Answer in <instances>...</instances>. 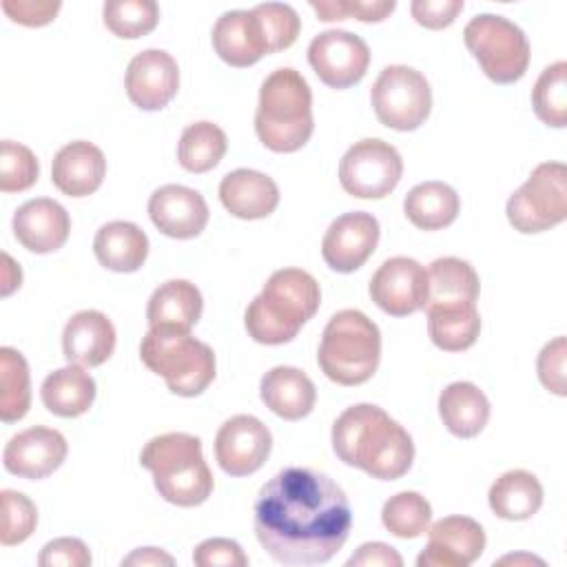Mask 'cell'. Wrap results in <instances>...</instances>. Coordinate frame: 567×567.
Returning <instances> with one entry per match:
<instances>
[{
  "instance_id": "6da1fadb",
  "label": "cell",
  "mask_w": 567,
  "mask_h": 567,
  "mask_svg": "<svg viewBox=\"0 0 567 567\" xmlns=\"http://www.w3.org/2000/svg\"><path fill=\"white\" fill-rule=\"evenodd\" d=\"M352 509L346 492L312 467H284L255 501V536L281 565H323L348 540Z\"/></svg>"
},
{
  "instance_id": "7a4b0ae2",
  "label": "cell",
  "mask_w": 567,
  "mask_h": 567,
  "mask_svg": "<svg viewBox=\"0 0 567 567\" xmlns=\"http://www.w3.org/2000/svg\"><path fill=\"white\" fill-rule=\"evenodd\" d=\"M332 450L339 461L379 481L401 478L414 461V443L408 430L372 403L350 405L337 416Z\"/></svg>"
},
{
  "instance_id": "3957f363",
  "label": "cell",
  "mask_w": 567,
  "mask_h": 567,
  "mask_svg": "<svg viewBox=\"0 0 567 567\" xmlns=\"http://www.w3.org/2000/svg\"><path fill=\"white\" fill-rule=\"evenodd\" d=\"M321 303L317 279L301 268L275 270L261 292L246 308V330L257 343L281 346L292 341Z\"/></svg>"
},
{
  "instance_id": "277c9868",
  "label": "cell",
  "mask_w": 567,
  "mask_h": 567,
  "mask_svg": "<svg viewBox=\"0 0 567 567\" xmlns=\"http://www.w3.org/2000/svg\"><path fill=\"white\" fill-rule=\"evenodd\" d=\"M255 131L275 153H295L306 146L315 131L312 93L299 71L281 66L261 82Z\"/></svg>"
},
{
  "instance_id": "5b68a950",
  "label": "cell",
  "mask_w": 567,
  "mask_h": 567,
  "mask_svg": "<svg viewBox=\"0 0 567 567\" xmlns=\"http://www.w3.org/2000/svg\"><path fill=\"white\" fill-rule=\"evenodd\" d=\"M140 463L153 474L159 496L179 507L202 505L213 492V474L202 454V441L186 432L153 436L140 452Z\"/></svg>"
},
{
  "instance_id": "8992f818",
  "label": "cell",
  "mask_w": 567,
  "mask_h": 567,
  "mask_svg": "<svg viewBox=\"0 0 567 567\" xmlns=\"http://www.w3.org/2000/svg\"><path fill=\"white\" fill-rule=\"evenodd\" d=\"M381 332L361 310H339L323 328L317 363L339 385H361L379 368Z\"/></svg>"
},
{
  "instance_id": "52a82bcc",
  "label": "cell",
  "mask_w": 567,
  "mask_h": 567,
  "mask_svg": "<svg viewBox=\"0 0 567 567\" xmlns=\"http://www.w3.org/2000/svg\"><path fill=\"white\" fill-rule=\"evenodd\" d=\"M140 359L179 396H197L215 379V352L190 330L151 328L140 343Z\"/></svg>"
},
{
  "instance_id": "ba28073f",
  "label": "cell",
  "mask_w": 567,
  "mask_h": 567,
  "mask_svg": "<svg viewBox=\"0 0 567 567\" xmlns=\"http://www.w3.org/2000/svg\"><path fill=\"white\" fill-rule=\"evenodd\" d=\"M463 40L492 82L512 84L525 75L529 64V42L523 29L512 20L481 13L465 24Z\"/></svg>"
},
{
  "instance_id": "9c48e42d",
  "label": "cell",
  "mask_w": 567,
  "mask_h": 567,
  "mask_svg": "<svg viewBox=\"0 0 567 567\" xmlns=\"http://www.w3.org/2000/svg\"><path fill=\"white\" fill-rule=\"evenodd\" d=\"M514 230L543 233L567 217V166L563 162L538 164L527 182L514 190L505 206Z\"/></svg>"
},
{
  "instance_id": "30bf717a",
  "label": "cell",
  "mask_w": 567,
  "mask_h": 567,
  "mask_svg": "<svg viewBox=\"0 0 567 567\" xmlns=\"http://www.w3.org/2000/svg\"><path fill=\"white\" fill-rule=\"evenodd\" d=\"M377 120L394 131L419 128L432 111V89L425 75L405 64L385 66L370 91Z\"/></svg>"
},
{
  "instance_id": "8fae6325",
  "label": "cell",
  "mask_w": 567,
  "mask_h": 567,
  "mask_svg": "<svg viewBox=\"0 0 567 567\" xmlns=\"http://www.w3.org/2000/svg\"><path fill=\"white\" fill-rule=\"evenodd\" d=\"M403 175L399 151L377 137L354 142L339 162L341 188L359 199H381L390 195Z\"/></svg>"
},
{
  "instance_id": "7c38bea8",
  "label": "cell",
  "mask_w": 567,
  "mask_h": 567,
  "mask_svg": "<svg viewBox=\"0 0 567 567\" xmlns=\"http://www.w3.org/2000/svg\"><path fill=\"white\" fill-rule=\"evenodd\" d=\"M308 62L326 86L348 89L365 75L370 49L357 33L328 29L312 38L308 47Z\"/></svg>"
},
{
  "instance_id": "4fadbf2b",
  "label": "cell",
  "mask_w": 567,
  "mask_h": 567,
  "mask_svg": "<svg viewBox=\"0 0 567 567\" xmlns=\"http://www.w3.org/2000/svg\"><path fill=\"white\" fill-rule=\"evenodd\" d=\"M368 292L383 312L408 317L425 308L427 270L412 257H390L372 275Z\"/></svg>"
},
{
  "instance_id": "5bb4252c",
  "label": "cell",
  "mask_w": 567,
  "mask_h": 567,
  "mask_svg": "<svg viewBox=\"0 0 567 567\" xmlns=\"http://www.w3.org/2000/svg\"><path fill=\"white\" fill-rule=\"evenodd\" d=\"M272 450L270 430L252 414H235L215 436V458L230 476L255 474Z\"/></svg>"
},
{
  "instance_id": "9a60e30c",
  "label": "cell",
  "mask_w": 567,
  "mask_h": 567,
  "mask_svg": "<svg viewBox=\"0 0 567 567\" xmlns=\"http://www.w3.org/2000/svg\"><path fill=\"white\" fill-rule=\"evenodd\" d=\"M379 235L381 228L372 213H343L328 226L321 241V257L337 272H354L374 252Z\"/></svg>"
},
{
  "instance_id": "2e32d148",
  "label": "cell",
  "mask_w": 567,
  "mask_h": 567,
  "mask_svg": "<svg viewBox=\"0 0 567 567\" xmlns=\"http://www.w3.org/2000/svg\"><path fill=\"white\" fill-rule=\"evenodd\" d=\"M485 532L470 516H445L427 527V545L419 554V567H467L481 558Z\"/></svg>"
},
{
  "instance_id": "e0dca14e",
  "label": "cell",
  "mask_w": 567,
  "mask_h": 567,
  "mask_svg": "<svg viewBox=\"0 0 567 567\" xmlns=\"http://www.w3.org/2000/svg\"><path fill=\"white\" fill-rule=\"evenodd\" d=\"M66 439L44 425L22 430L9 439L2 450V463L9 474L38 481L53 474L66 458Z\"/></svg>"
},
{
  "instance_id": "ac0fdd59",
  "label": "cell",
  "mask_w": 567,
  "mask_h": 567,
  "mask_svg": "<svg viewBox=\"0 0 567 567\" xmlns=\"http://www.w3.org/2000/svg\"><path fill=\"white\" fill-rule=\"evenodd\" d=\"M126 95L142 111L164 109L179 89V66L168 51L146 49L126 69Z\"/></svg>"
},
{
  "instance_id": "d6986e66",
  "label": "cell",
  "mask_w": 567,
  "mask_h": 567,
  "mask_svg": "<svg viewBox=\"0 0 567 567\" xmlns=\"http://www.w3.org/2000/svg\"><path fill=\"white\" fill-rule=\"evenodd\" d=\"M148 217L166 237L193 239L208 224V204L195 188L164 184L148 199Z\"/></svg>"
},
{
  "instance_id": "ffe728a7",
  "label": "cell",
  "mask_w": 567,
  "mask_h": 567,
  "mask_svg": "<svg viewBox=\"0 0 567 567\" xmlns=\"http://www.w3.org/2000/svg\"><path fill=\"white\" fill-rule=\"evenodd\" d=\"M16 239L35 255H47L64 246L71 233V217L62 204L49 197L24 202L13 215Z\"/></svg>"
},
{
  "instance_id": "44dd1931",
  "label": "cell",
  "mask_w": 567,
  "mask_h": 567,
  "mask_svg": "<svg viewBox=\"0 0 567 567\" xmlns=\"http://www.w3.org/2000/svg\"><path fill=\"white\" fill-rule=\"evenodd\" d=\"M115 350V328L100 310L75 312L62 332V352L69 363L97 368Z\"/></svg>"
},
{
  "instance_id": "7402d4cb",
  "label": "cell",
  "mask_w": 567,
  "mask_h": 567,
  "mask_svg": "<svg viewBox=\"0 0 567 567\" xmlns=\"http://www.w3.org/2000/svg\"><path fill=\"white\" fill-rule=\"evenodd\" d=\"M106 175L104 153L84 140L62 146L51 164V179L55 188L69 197H86L102 186Z\"/></svg>"
},
{
  "instance_id": "603a6c76",
  "label": "cell",
  "mask_w": 567,
  "mask_h": 567,
  "mask_svg": "<svg viewBox=\"0 0 567 567\" xmlns=\"http://www.w3.org/2000/svg\"><path fill=\"white\" fill-rule=\"evenodd\" d=\"M215 53L230 66L244 69L268 55L266 38L257 16L250 11H226L213 27Z\"/></svg>"
},
{
  "instance_id": "cb8c5ba5",
  "label": "cell",
  "mask_w": 567,
  "mask_h": 567,
  "mask_svg": "<svg viewBox=\"0 0 567 567\" xmlns=\"http://www.w3.org/2000/svg\"><path fill=\"white\" fill-rule=\"evenodd\" d=\"M224 208L239 219H264L279 204V188L272 177L252 168H237L224 175L219 184Z\"/></svg>"
},
{
  "instance_id": "d4e9b609",
  "label": "cell",
  "mask_w": 567,
  "mask_h": 567,
  "mask_svg": "<svg viewBox=\"0 0 567 567\" xmlns=\"http://www.w3.org/2000/svg\"><path fill=\"white\" fill-rule=\"evenodd\" d=\"M259 396L277 416L286 421H299L312 412L317 390L303 370L277 365L261 377Z\"/></svg>"
},
{
  "instance_id": "484cf974",
  "label": "cell",
  "mask_w": 567,
  "mask_h": 567,
  "mask_svg": "<svg viewBox=\"0 0 567 567\" xmlns=\"http://www.w3.org/2000/svg\"><path fill=\"white\" fill-rule=\"evenodd\" d=\"M93 252L106 270L135 272L148 255V237L133 221H109L100 226L93 239Z\"/></svg>"
},
{
  "instance_id": "4316f807",
  "label": "cell",
  "mask_w": 567,
  "mask_h": 567,
  "mask_svg": "<svg viewBox=\"0 0 567 567\" xmlns=\"http://www.w3.org/2000/svg\"><path fill=\"white\" fill-rule=\"evenodd\" d=\"M40 396L44 408L62 419H75L95 401V381L93 377L78 363H69L60 370L47 374L40 388Z\"/></svg>"
},
{
  "instance_id": "83f0119b",
  "label": "cell",
  "mask_w": 567,
  "mask_h": 567,
  "mask_svg": "<svg viewBox=\"0 0 567 567\" xmlns=\"http://www.w3.org/2000/svg\"><path fill=\"white\" fill-rule=\"evenodd\" d=\"M439 414L454 436L472 439L489 421V401L478 385L454 381L439 394Z\"/></svg>"
},
{
  "instance_id": "f1b7e54d",
  "label": "cell",
  "mask_w": 567,
  "mask_h": 567,
  "mask_svg": "<svg viewBox=\"0 0 567 567\" xmlns=\"http://www.w3.org/2000/svg\"><path fill=\"white\" fill-rule=\"evenodd\" d=\"M202 310L204 301L199 288L186 279H171L153 290L146 306V319L151 328L171 326L190 330L199 321Z\"/></svg>"
},
{
  "instance_id": "f546056e",
  "label": "cell",
  "mask_w": 567,
  "mask_h": 567,
  "mask_svg": "<svg viewBox=\"0 0 567 567\" xmlns=\"http://www.w3.org/2000/svg\"><path fill=\"white\" fill-rule=\"evenodd\" d=\"M487 501L498 518L527 520L543 505V485L527 470H509L492 483Z\"/></svg>"
},
{
  "instance_id": "4dcf8cb0",
  "label": "cell",
  "mask_w": 567,
  "mask_h": 567,
  "mask_svg": "<svg viewBox=\"0 0 567 567\" xmlns=\"http://www.w3.org/2000/svg\"><path fill=\"white\" fill-rule=\"evenodd\" d=\"M427 332L436 348L445 352H463L472 348L481 332L476 303L427 306Z\"/></svg>"
},
{
  "instance_id": "1f68e13d",
  "label": "cell",
  "mask_w": 567,
  "mask_h": 567,
  "mask_svg": "<svg viewBox=\"0 0 567 567\" xmlns=\"http://www.w3.org/2000/svg\"><path fill=\"white\" fill-rule=\"evenodd\" d=\"M458 210L461 199L445 182L416 184L403 199L405 217L421 230H441L450 226Z\"/></svg>"
},
{
  "instance_id": "d6a6232c",
  "label": "cell",
  "mask_w": 567,
  "mask_h": 567,
  "mask_svg": "<svg viewBox=\"0 0 567 567\" xmlns=\"http://www.w3.org/2000/svg\"><path fill=\"white\" fill-rule=\"evenodd\" d=\"M481 292L476 270L458 257L434 259L427 268V306L476 303Z\"/></svg>"
},
{
  "instance_id": "836d02e7",
  "label": "cell",
  "mask_w": 567,
  "mask_h": 567,
  "mask_svg": "<svg viewBox=\"0 0 567 567\" xmlns=\"http://www.w3.org/2000/svg\"><path fill=\"white\" fill-rule=\"evenodd\" d=\"M228 148L226 133L213 122H195L182 131L177 144L179 166L188 173H206L215 168Z\"/></svg>"
},
{
  "instance_id": "e575fe53",
  "label": "cell",
  "mask_w": 567,
  "mask_h": 567,
  "mask_svg": "<svg viewBox=\"0 0 567 567\" xmlns=\"http://www.w3.org/2000/svg\"><path fill=\"white\" fill-rule=\"evenodd\" d=\"M31 405V383L27 359L4 346L0 348V419L4 423L20 421Z\"/></svg>"
},
{
  "instance_id": "d590c367",
  "label": "cell",
  "mask_w": 567,
  "mask_h": 567,
  "mask_svg": "<svg viewBox=\"0 0 567 567\" xmlns=\"http://www.w3.org/2000/svg\"><path fill=\"white\" fill-rule=\"evenodd\" d=\"M532 106L536 117L554 128L567 124V62L558 60L543 69L534 89Z\"/></svg>"
},
{
  "instance_id": "8d00e7d4",
  "label": "cell",
  "mask_w": 567,
  "mask_h": 567,
  "mask_svg": "<svg viewBox=\"0 0 567 567\" xmlns=\"http://www.w3.org/2000/svg\"><path fill=\"white\" fill-rule=\"evenodd\" d=\"M432 507L419 492H399L383 503L381 523L399 538H416L427 532Z\"/></svg>"
},
{
  "instance_id": "74e56055",
  "label": "cell",
  "mask_w": 567,
  "mask_h": 567,
  "mask_svg": "<svg viewBox=\"0 0 567 567\" xmlns=\"http://www.w3.org/2000/svg\"><path fill=\"white\" fill-rule=\"evenodd\" d=\"M106 29L124 40L151 33L159 22V7L153 0H109L102 7Z\"/></svg>"
},
{
  "instance_id": "f35d334b",
  "label": "cell",
  "mask_w": 567,
  "mask_h": 567,
  "mask_svg": "<svg viewBox=\"0 0 567 567\" xmlns=\"http://www.w3.org/2000/svg\"><path fill=\"white\" fill-rule=\"evenodd\" d=\"M38 159L24 144L4 140L0 144V190L20 193L38 182Z\"/></svg>"
},
{
  "instance_id": "ab89813d",
  "label": "cell",
  "mask_w": 567,
  "mask_h": 567,
  "mask_svg": "<svg viewBox=\"0 0 567 567\" xmlns=\"http://www.w3.org/2000/svg\"><path fill=\"white\" fill-rule=\"evenodd\" d=\"M252 13L257 16V20L261 24L268 53L288 49L301 31V20L290 4L264 2V4L252 7Z\"/></svg>"
},
{
  "instance_id": "60d3db41",
  "label": "cell",
  "mask_w": 567,
  "mask_h": 567,
  "mask_svg": "<svg viewBox=\"0 0 567 567\" xmlns=\"http://www.w3.org/2000/svg\"><path fill=\"white\" fill-rule=\"evenodd\" d=\"M2 527H0V543L4 547L24 543L35 525H38V509L29 496L16 489H2Z\"/></svg>"
},
{
  "instance_id": "b9f144b4",
  "label": "cell",
  "mask_w": 567,
  "mask_h": 567,
  "mask_svg": "<svg viewBox=\"0 0 567 567\" xmlns=\"http://www.w3.org/2000/svg\"><path fill=\"white\" fill-rule=\"evenodd\" d=\"M310 7L317 11L319 20L334 22L346 18H357L361 22H381L385 20L396 2L394 0H310Z\"/></svg>"
},
{
  "instance_id": "7bdbcfd3",
  "label": "cell",
  "mask_w": 567,
  "mask_h": 567,
  "mask_svg": "<svg viewBox=\"0 0 567 567\" xmlns=\"http://www.w3.org/2000/svg\"><path fill=\"white\" fill-rule=\"evenodd\" d=\"M565 357H567V341L565 337H556L549 343H545V348L538 354V379L540 383L558 394L565 396L567 394V385H565Z\"/></svg>"
},
{
  "instance_id": "ee69618b",
  "label": "cell",
  "mask_w": 567,
  "mask_h": 567,
  "mask_svg": "<svg viewBox=\"0 0 567 567\" xmlns=\"http://www.w3.org/2000/svg\"><path fill=\"white\" fill-rule=\"evenodd\" d=\"M193 563L197 567H246L248 556L230 538H208L195 547Z\"/></svg>"
},
{
  "instance_id": "f6af8a7d",
  "label": "cell",
  "mask_w": 567,
  "mask_h": 567,
  "mask_svg": "<svg viewBox=\"0 0 567 567\" xmlns=\"http://www.w3.org/2000/svg\"><path fill=\"white\" fill-rule=\"evenodd\" d=\"M40 567H89L91 565V551L80 538H53L49 540L40 556Z\"/></svg>"
},
{
  "instance_id": "bcb514c9",
  "label": "cell",
  "mask_w": 567,
  "mask_h": 567,
  "mask_svg": "<svg viewBox=\"0 0 567 567\" xmlns=\"http://www.w3.org/2000/svg\"><path fill=\"white\" fill-rule=\"evenodd\" d=\"M412 18L425 29H445L463 11V0H414Z\"/></svg>"
},
{
  "instance_id": "7dc6e473",
  "label": "cell",
  "mask_w": 567,
  "mask_h": 567,
  "mask_svg": "<svg viewBox=\"0 0 567 567\" xmlns=\"http://www.w3.org/2000/svg\"><path fill=\"white\" fill-rule=\"evenodd\" d=\"M60 2H49V0H2V9L4 13L24 27H42L49 24L58 11H60Z\"/></svg>"
},
{
  "instance_id": "c3c4849f",
  "label": "cell",
  "mask_w": 567,
  "mask_h": 567,
  "mask_svg": "<svg viewBox=\"0 0 567 567\" xmlns=\"http://www.w3.org/2000/svg\"><path fill=\"white\" fill-rule=\"evenodd\" d=\"M348 567H401V554L385 543H365L346 563Z\"/></svg>"
},
{
  "instance_id": "681fc988",
  "label": "cell",
  "mask_w": 567,
  "mask_h": 567,
  "mask_svg": "<svg viewBox=\"0 0 567 567\" xmlns=\"http://www.w3.org/2000/svg\"><path fill=\"white\" fill-rule=\"evenodd\" d=\"M124 565H137V567H146V565H175V560H173V556L171 554H166V551H162V549H157V547H140V549H135L133 554H128L124 560H122V567Z\"/></svg>"
},
{
  "instance_id": "f907efd6",
  "label": "cell",
  "mask_w": 567,
  "mask_h": 567,
  "mask_svg": "<svg viewBox=\"0 0 567 567\" xmlns=\"http://www.w3.org/2000/svg\"><path fill=\"white\" fill-rule=\"evenodd\" d=\"M2 261H4V272H2V295H11L16 288H20V281H22V272H20V266L13 264V259L2 252Z\"/></svg>"
},
{
  "instance_id": "816d5d0a",
  "label": "cell",
  "mask_w": 567,
  "mask_h": 567,
  "mask_svg": "<svg viewBox=\"0 0 567 567\" xmlns=\"http://www.w3.org/2000/svg\"><path fill=\"white\" fill-rule=\"evenodd\" d=\"M538 563V565H543V560L540 558H534V556H505V558H501L498 560V565L501 563Z\"/></svg>"
}]
</instances>
